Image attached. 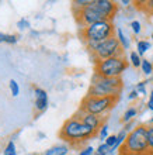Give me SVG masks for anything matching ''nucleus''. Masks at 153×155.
Instances as JSON below:
<instances>
[{
	"mask_svg": "<svg viewBox=\"0 0 153 155\" xmlns=\"http://www.w3.org/2000/svg\"><path fill=\"white\" fill-rule=\"evenodd\" d=\"M86 48L89 49V52L91 54V58L94 64H97V62H100V61H104V59H108V58L125 55V49L120 44L117 35L110 37L107 40L101 41V42L86 44Z\"/></svg>",
	"mask_w": 153,
	"mask_h": 155,
	"instance_id": "nucleus-3",
	"label": "nucleus"
},
{
	"mask_svg": "<svg viewBox=\"0 0 153 155\" xmlns=\"http://www.w3.org/2000/svg\"><path fill=\"white\" fill-rule=\"evenodd\" d=\"M98 135H100L101 140H107V137H108V126H107V123H105L104 126L100 128V131H98Z\"/></svg>",
	"mask_w": 153,
	"mask_h": 155,
	"instance_id": "nucleus-25",
	"label": "nucleus"
},
{
	"mask_svg": "<svg viewBox=\"0 0 153 155\" xmlns=\"http://www.w3.org/2000/svg\"><path fill=\"white\" fill-rule=\"evenodd\" d=\"M110 152H111V148H110L105 143L100 144V145H98V148L96 150V154L97 155H107V154H110Z\"/></svg>",
	"mask_w": 153,
	"mask_h": 155,
	"instance_id": "nucleus-23",
	"label": "nucleus"
},
{
	"mask_svg": "<svg viewBox=\"0 0 153 155\" xmlns=\"http://www.w3.org/2000/svg\"><path fill=\"white\" fill-rule=\"evenodd\" d=\"M8 87H10V92H11L13 96H14V97H17V96H18V93H20V86H18L17 81L10 79V82H8Z\"/></svg>",
	"mask_w": 153,
	"mask_h": 155,
	"instance_id": "nucleus-20",
	"label": "nucleus"
},
{
	"mask_svg": "<svg viewBox=\"0 0 153 155\" xmlns=\"http://www.w3.org/2000/svg\"><path fill=\"white\" fill-rule=\"evenodd\" d=\"M34 93H35V111L37 114H41L48 109V93H46V90L38 87V86H34Z\"/></svg>",
	"mask_w": 153,
	"mask_h": 155,
	"instance_id": "nucleus-11",
	"label": "nucleus"
},
{
	"mask_svg": "<svg viewBox=\"0 0 153 155\" xmlns=\"http://www.w3.org/2000/svg\"><path fill=\"white\" fill-rule=\"evenodd\" d=\"M117 38H118L120 44L122 45V48H124L125 51H126V49H129V40H128V37L124 34V31H122L121 28L117 30Z\"/></svg>",
	"mask_w": 153,
	"mask_h": 155,
	"instance_id": "nucleus-14",
	"label": "nucleus"
},
{
	"mask_svg": "<svg viewBox=\"0 0 153 155\" xmlns=\"http://www.w3.org/2000/svg\"><path fill=\"white\" fill-rule=\"evenodd\" d=\"M122 89H124L122 78H104L94 74L87 94L96 97H114V96H121Z\"/></svg>",
	"mask_w": 153,
	"mask_h": 155,
	"instance_id": "nucleus-2",
	"label": "nucleus"
},
{
	"mask_svg": "<svg viewBox=\"0 0 153 155\" xmlns=\"http://www.w3.org/2000/svg\"><path fill=\"white\" fill-rule=\"evenodd\" d=\"M136 114H138V110H136V109H135V107H129L128 110L124 113V116H122V118H121V121L126 124V123L132 121L133 117H136Z\"/></svg>",
	"mask_w": 153,
	"mask_h": 155,
	"instance_id": "nucleus-13",
	"label": "nucleus"
},
{
	"mask_svg": "<svg viewBox=\"0 0 153 155\" xmlns=\"http://www.w3.org/2000/svg\"><path fill=\"white\" fill-rule=\"evenodd\" d=\"M69 147L65 144H59V145H53L49 150L44 152V155H68Z\"/></svg>",
	"mask_w": 153,
	"mask_h": 155,
	"instance_id": "nucleus-12",
	"label": "nucleus"
},
{
	"mask_svg": "<svg viewBox=\"0 0 153 155\" xmlns=\"http://www.w3.org/2000/svg\"><path fill=\"white\" fill-rule=\"evenodd\" d=\"M105 144H107L110 148H114V147H115V144H117V135H115V134L108 135V137H107V140H105Z\"/></svg>",
	"mask_w": 153,
	"mask_h": 155,
	"instance_id": "nucleus-24",
	"label": "nucleus"
},
{
	"mask_svg": "<svg viewBox=\"0 0 153 155\" xmlns=\"http://www.w3.org/2000/svg\"><path fill=\"white\" fill-rule=\"evenodd\" d=\"M120 102V96H114V97H96V96H89L86 94L80 103V110L90 113V114H96L100 117H104L108 114L114 107L117 106Z\"/></svg>",
	"mask_w": 153,
	"mask_h": 155,
	"instance_id": "nucleus-6",
	"label": "nucleus"
},
{
	"mask_svg": "<svg viewBox=\"0 0 153 155\" xmlns=\"http://www.w3.org/2000/svg\"><path fill=\"white\" fill-rule=\"evenodd\" d=\"M96 134L97 133L93 128L83 124L80 120H77L73 116L62 124L61 130H59V138L72 147H79L80 144L86 143Z\"/></svg>",
	"mask_w": 153,
	"mask_h": 155,
	"instance_id": "nucleus-1",
	"label": "nucleus"
},
{
	"mask_svg": "<svg viewBox=\"0 0 153 155\" xmlns=\"http://www.w3.org/2000/svg\"><path fill=\"white\" fill-rule=\"evenodd\" d=\"M146 140L150 150L153 151V124H146Z\"/></svg>",
	"mask_w": 153,
	"mask_h": 155,
	"instance_id": "nucleus-19",
	"label": "nucleus"
},
{
	"mask_svg": "<svg viewBox=\"0 0 153 155\" xmlns=\"http://www.w3.org/2000/svg\"><path fill=\"white\" fill-rule=\"evenodd\" d=\"M145 83H146V82H141V83H138V85H136V90H138V93L146 94V90H145Z\"/></svg>",
	"mask_w": 153,
	"mask_h": 155,
	"instance_id": "nucleus-29",
	"label": "nucleus"
},
{
	"mask_svg": "<svg viewBox=\"0 0 153 155\" xmlns=\"http://www.w3.org/2000/svg\"><path fill=\"white\" fill-rule=\"evenodd\" d=\"M131 28H132V31L135 34H141V30H142V27H141V23H139V21L138 20H133L132 23H131Z\"/></svg>",
	"mask_w": 153,
	"mask_h": 155,
	"instance_id": "nucleus-26",
	"label": "nucleus"
},
{
	"mask_svg": "<svg viewBox=\"0 0 153 155\" xmlns=\"http://www.w3.org/2000/svg\"><path fill=\"white\" fill-rule=\"evenodd\" d=\"M93 154H94V148L90 147V145H89V147L83 148V150L80 151V154H79V155H93Z\"/></svg>",
	"mask_w": 153,
	"mask_h": 155,
	"instance_id": "nucleus-28",
	"label": "nucleus"
},
{
	"mask_svg": "<svg viewBox=\"0 0 153 155\" xmlns=\"http://www.w3.org/2000/svg\"><path fill=\"white\" fill-rule=\"evenodd\" d=\"M138 96H139V93H138V90L135 89V90H132L131 93L128 94V99H131V100H133V99H136Z\"/></svg>",
	"mask_w": 153,
	"mask_h": 155,
	"instance_id": "nucleus-31",
	"label": "nucleus"
},
{
	"mask_svg": "<svg viewBox=\"0 0 153 155\" xmlns=\"http://www.w3.org/2000/svg\"><path fill=\"white\" fill-rule=\"evenodd\" d=\"M93 0H73L72 2V10H79V8L87 7Z\"/></svg>",
	"mask_w": 153,
	"mask_h": 155,
	"instance_id": "nucleus-18",
	"label": "nucleus"
},
{
	"mask_svg": "<svg viewBox=\"0 0 153 155\" xmlns=\"http://www.w3.org/2000/svg\"><path fill=\"white\" fill-rule=\"evenodd\" d=\"M72 12H73V14H75V20H76V23L79 24L80 28L89 27V25L94 24V23H98V21L107 20L104 14L100 12V8L96 6V2H94V0H93L87 7L79 8V10H72Z\"/></svg>",
	"mask_w": 153,
	"mask_h": 155,
	"instance_id": "nucleus-8",
	"label": "nucleus"
},
{
	"mask_svg": "<svg viewBox=\"0 0 153 155\" xmlns=\"http://www.w3.org/2000/svg\"><path fill=\"white\" fill-rule=\"evenodd\" d=\"M73 117H76L77 120H80L83 124L89 126L90 128H93L96 133H98L101 127L105 124V117H100V116H96V114H90V113H86V111L80 110V109L73 114Z\"/></svg>",
	"mask_w": 153,
	"mask_h": 155,
	"instance_id": "nucleus-9",
	"label": "nucleus"
},
{
	"mask_svg": "<svg viewBox=\"0 0 153 155\" xmlns=\"http://www.w3.org/2000/svg\"><path fill=\"white\" fill-rule=\"evenodd\" d=\"M148 109L153 111V90L150 92V97H149V100H148Z\"/></svg>",
	"mask_w": 153,
	"mask_h": 155,
	"instance_id": "nucleus-30",
	"label": "nucleus"
},
{
	"mask_svg": "<svg viewBox=\"0 0 153 155\" xmlns=\"http://www.w3.org/2000/svg\"><path fill=\"white\" fill-rule=\"evenodd\" d=\"M114 34H115L114 23L108 20L98 21L89 27L79 30V35H80L81 41L84 42V45L90 44V42H101L110 37H114Z\"/></svg>",
	"mask_w": 153,
	"mask_h": 155,
	"instance_id": "nucleus-5",
	"label": "nucleus"
},
{
	"mask_svg": "<svg viewBox=\"0 0 153 155\" xmlns=\"http://www.w3.org/2000/svg\"><path fill=\"white\" fill-rule=\"evenodd\" d=\"M6 40H7V34L0 33V42H6Z\"/></svg>",
	"mask_w": 153,
	"mask_h": 155,
	"instance_id": "nucleus-32",
	"label": "nucleus"
},
{
	"mask_svg": "<svg viewBox=\"0 0 153 155\" xmlns=\"http://www.w3.org/2000/svg\"><path fill=\"white\" fill-rule=\"evenodd\" d=\"M128 66L129 61L125 55L114 57L94 64V74L104 78H121L122 74L128 69Z\"/></svg>",
	"mask_w": 153,
	"mask_h": 155,
	"instance_id": "nucleus-7",
	"label": "nucleus"
},
{
	"mask_svg": "<svg viewBox=\"0 0 153 155\" xmlns=\"http://www.w3.org/2000/svg\"><path fill=\"white\" fill-rule=\"evenodd\" d=\"M3 155H17L14 141H8L7 145H6V148H4V151H3Z\"/></svg>",
	"mask_w": 153,
	"mask_h": 155,
	"instance_id": "nucleus-22",
	"label": "nucleus"
},
{
	"mask_svg": "<svg viewBox=\"0 0 153 155\" xmlns=\"http://www.w3.org/2000/svg\"><path fill=\"white\" fill-rule=\"evenodd\" d=\"M17 27H18V30H25V28H28L30 24H28V21L25 20V18H21V20H18V23H17Z\"/></svg>",
	"mask_w": 153,
	"mask_h": 155,
	"instance_id": "nucleus-27",
	"label": "nucleus"
},
{
	"mask_svg": "<svg viewBox=\"0 0 153 155\" xmlns=\"http://www.w3.org/2000/svg\"><path fill=\"white\" fill-rule=\"evenodd\" d=\"M152 40H153V33H152Z\"/></svg>",
	"mask_w": 153,
	"mask_h": 155,
	"instance_id": "nucleus-35",
	"label": "nucleus"
},
{
	"mask_svg": "<svg viewBox=\"0 0 153 155\" xmlns=\"http://www.w3.org/2000/svg\"><path fill=\"white\" fill-rule=\"evenodd\" d=\"M96 6L100 8V12L105 16L108 21H113L115 14L118 13V4L111 0H94Z\"/></svg>",
	"mask_w": 153,
	"mask_h": 155,
	"instance_id": "nucleus-10",
	"label": "nucleus"
},
{
	"mask_svg": "<svg viewBox=\"0 0 153 155\" xmlns=\"http://www.w3.org/2000/svg\"><path fill=\"white\" fill-rule=\"evenodd\" d=\"M118 155H141V154H126V152H118Z\"/></svg>",
	"mask_w": 153,
	"mask_h": 155,
	"instance_id": "nucleus-33",
	"label": "nucleus"
},
{
	"mask_svg": "<svg viewBox=\"0 0 153 155\" xmlns=\"http://www.w3.org/2000/svg\"><path fill=\"white\" fill-rule=\"evenodd\" d=\"M141 69H142V72H143L145 75L153 74V64L150 61H148V59H142Z\"/></svg>",
	"mask_w": 153,
	"mask_h": 155,
	"instance_id": "nucleus-17",
	"label": "nucleus"
},
{
	"mask_svg": "<svg viewBox=\"0 0 153 155\" xmlns=\"http://www.w3.org/2000/svg\"><path fill=\"white\" fill-rule=\"evenodd\" d=\"M139 4L142 6H138V7H141L142 10H145L146 13H149V14H153V0H148V2H138Z\"/></svg>",
	"mask_w": 153,
	"mask_h": 155,
	"instance_id": "nucleus-21",
	"label": "nucleus"
},
{
	"mask_svg": "<svg viewBox=\"0 0 153 155\" xmlns=\"http://www.w3.org/2000/svg\"><path fill=\"white\" fill-rule=\"evenodd\" d=\"M149 124H153V117L150 118V123H149Z\"/></svg>",
	"mask_w": 153,
	"mask_h": 155,
	"instance_id": "nucleus-34",
	"label": "nucleus"
},
{
	"mask_svg": "<svg viewBox=\"0 0 153 155\" xmlns=\"http://www.w3.org/2000/svg\"><path fill=\"white\" fill-rule=\"evenodd\" d=\"M136 48H138V51H136V52L139 54V55H143V54H145L146 51H148V49L150 48V42H148V41H145V40L138 41Z\"/></svg>",
	"mask_w": 153,
	"mask_h": 155,
	"instance_id": "nucleus-16",
	"label": "nucleus"
},
{
	"mask_svg": "<svg viewBox=\"0 0 153 155\" xmlns=\"http://www.w3.org/2000/svg\"><path fill=\"white\" fill-rule=\"evenodd\" d=\"M120 152L126 154H141V155H153L148 140H146V124L133 127V130L128 133V137L120 148Z\"/></svg>",
	"mask_w": 153,
	"mask_h": 155,
	"instance_id": "nucleus-4",
	"label": "nucleus"
},
{
	"mask_svg": "<svg viewBox=\"0 0 153 155\" xmlns=\"http://www.w3.org/2000/svg\"><path fill=\"white\" fill-rule=\"evenodd\" d=\"M129 61H131L132 66H135V68H139L142 65V58L136 51H132V52L129 54Z\"/></svg>",
	"mask_w": 153,
	"mask_h": 155,
	"instance_id": "nucleus-15",
	"label": "nucleus"
}]
</instances>
